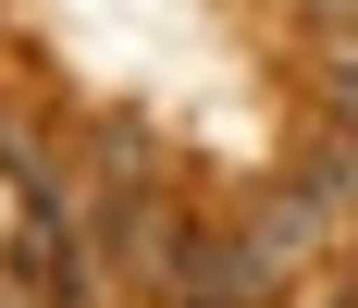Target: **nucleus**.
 <instances>
[{
	"mask_svg": "<svg viewBox=\"0 0 358 308\" xmlns=\"http://www.w3.org/2000/svg\"><path fill=\"white\" fill-rule=\"evenodd\" d=\"M173 284H185V308H259L272 259L259 247H222V235H173Z\"/></svg>",
	"mask_w": 358,
	"mask_h": 308,
	"instance_id": "1",
	"label": "nucleus"
}]
</instances>
